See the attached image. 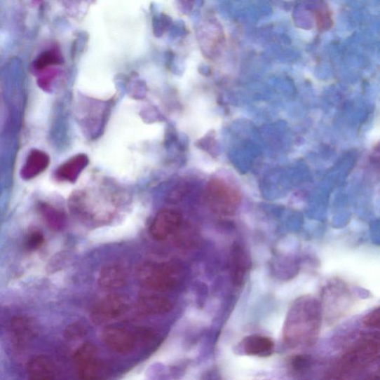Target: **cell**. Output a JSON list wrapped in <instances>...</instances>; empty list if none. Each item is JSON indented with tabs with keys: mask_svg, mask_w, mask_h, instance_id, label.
Listing matches in <instances>:
<instances>
[{
	"mask_svg": "<svg viewBox=\"0 0 380 380\" xmlns=\"http://www.w3.org/2000/svg\"><path fill=\"white\" fill-rule=\"evenodd\" d=\"M206 200L210 208L222 215H233L237 211L242 198L237 189L222 180L213 179L206 189Z\"/></svg>",
	"mask_w": 380,
	"mask_h": 380,
	"instance_id": "3",
	"label": "cell"
},
{
	"mask_svg": "<svg viewBox=\"0 0 380 380\" xmlns=\"http://www.w3.org/2000/svg\"><path fill=\"white\" fill-rule=\"evenodd\" d=\"M182 217L179 212L165 209L161 210L150 226V233L158 240H165L180 229Z\"/></svg>",
	"mask_w": 380,
	"mask_h": 380,
	"instance_id": "7",
	"label": "cell"
},
{
	"mask_svg": "<svg viewBox=\"0 0 380 380\" xmlns=\"http://www.w3.org/2000/svg\"><path fill=\"white\" fill-rule=\"evenodd\" d=\"M50 158L45 151L33 149L21 170L20 175L24 180H32L40 175L48 168Z\"/></svg>",
	"mask_w": 380,
	"mask_h": 380,
	"instance_id": "10",
	"label": "cell"
},
{
	"mask_svg": "<svg viewBox=\"0 0 380 380\" xmlns=\"http://www.w3.org/2000/svg\"><path fill=\"white\" fill-rule=\"evenodd\" d=\"M290 369L296 374L306 373L311 365V359L307 355H296L289 362Z\"/></svg>",
	"mask_w": 380,
	"mask_h": 380,
	"instance_id": "19",
	"label": "cell"
},
{
	"mask_svg": "<svg viewBox=\"0 0 380 380\" xmlns=\"http://www.w3.org/2000/svg\"><path fill=\"white\" fill-rule=\"evenodd\" d=\"M40 211L46 223L53 229H57L61 226L62 217L57 210L49 205L42 204L40 205Z\"/></svg>",
	"mask_w": 380,
	"mask_h": 380,
	"instance_id": "18",
	"label": "cell"
},
{
	"mask_svg": "<svg viewBox=\"0 0 380 380\" xmlns=\"http://www.w3.org/2000/svg\"><path fill=\"white\" fill-rule=\"evenodd\" d=\"M105 344L121 354L130 353L135 347V338L128 330L120 327H109L103 333Z\"/></svg>",
	"mask_w": 380,
	"mask_h": 380,
	"instance_id": "8",
	"label": "cell"
},
{
	"mask_svg": "<svg viewBox=\"0 0 380 380\" xmlns=\"http://www.w3.org/2000/svg\"><path fill=\"white\" fill-rule=\"evenodd\" d=\"M126 277L128 275L121 265L109 264L101 270L98 282L100 285L105 289H118L125 285Z\"/></svg>",
	"mask_w": 380,
	"mask_h": 380,
	"instance_id": "13",
	"label": "cell"
},
{
	"mask_svg": "<svg viewBox=\"0 0 380 380\" xmlns=\"http://www.w3.org/2000/svg\"><path fill=\"white\" fill-rule=\"evenodd\" d=\"M85 328L80 325H73L68 327L67 334L69 338H78L85 334Z\"/></svg>",
	"mask_w": 380,
	"mask_h": 380,
	"instance_id": "22",
	"label": "cell"
},
{
	"mask_svg": "<svg viewBox=\"0 0 380 380\" xmlns=\"http://www.w3.org/2000/svg\"><path fill=\"white\" fill-rule=\"evenodd\" d=\"M380 313L379 308H377L370 312L369 314H367L363 320V324L368 327L379 328V320H380Z\"/></svg>",
	"mask_w": 380,
	"mask_h": 380,
	"instance_id": "21",
	"label": "cell"
},
{
	"mask_svg": "<svg viewBox=\"0 0 380 380\" xmlns=\"http://www.w3.org/2000/svg\"><path fill=\"white\" fill-rule=\"evenodd\" d=\"M44 236L39 231H34L31 233L25 239V247L28 250H36L42 247L44 243Z\"/></svg>",
	"mask_w": 380,
	"mask_h": 380,
	"instance_id": "20",
	"label": "cell"
},
{
	"mask_svg": "<svg viewBox=\"0 0 380 380\" xmlns=\"http://www.w3.org/2000/svg\"><path fill=\"white\" fill-rule=\"evenodd\" d=\"M274 347V341L271 338L258 334L247 336L240 343V349L247 355L259 358L271 356Z\"/></svg>",
	"mask_w": 380,
	"mask_h": 380,
	"instance_id": "9",
	"label": "cell"
},
{
	"mask_svg": "<svg viewBox=\"0 0 380 380\" xmlns=\"http://www.w3.org/2000/svg\"><path fill=\"white\" fill-rule=\"evenodd\" d=\"M62 63V57L60 53L57 48H53L38 56L34 62V69L37 72H43Z\"/></svg>",
	"mask_w": 380,
	"mask_h": 380,
	"instance_id": "17",
	"label": "cell"
},
{
	"mask_svg": "<svg viewBox=\"0 0 380 380\" xmlns=\"http://www.w3.org/2000/svg\"><path fill=\"white\" fill-rule=\"evenodd\" d=\"M129 308V300L119 294L109 295L100 300L92 311V319L97 324L108 323L120 318Z\"/></svg>",
	"mask_w": 380,
	"mask_h": 380,
	"instance_id": "5",
	"label": "cell"
},
{
	"mask_svg": "<svg viewBox=\"0 0 380 380\" xmlns=\"http://www.w3.org/2000/svg\"><path fill=\"white\" fill-rule=\"evenodd\" d=\"M88 159L86 156L79 154L63 163L55 173V179L60 182L74 183L87 167Z\"/></svg>",
	"mask_w": 380,
	"mask_h": 380,
	"instance_id": "11",
	"label": "cell"
},
{
	"mask_svg": "<svg viewBox=\"0 0 380 380\" xmlns=\"http://www.w3.org/2000/svg\"><path fill=\"white\" fill-rule=\"evenodd\" d=\"M74 362L81 379H95L101 375V365L97 359V348L92 344H85L75 352Z\"/></svg>",
	"mask_w": 380,
	"mask_h": 380,
	"instance_id": "6",
	"label": "cell"
},
{
	"mask_svg": "<svg viewBox=\"0 0 380 380\" xmlns=\"http://www.w3.org/2000/svg\"><path fill=\"white\" fill-rule=\"evenodd\" d=\"M11 332L17 345L24 346L29 343L34 335V326L30 320L18 318L11 323Z\"/></svg>",
	"mask_w": 380,
	"mask_h": 380,
	"instance_id": "16",
	"label": "cell"
},
{
	"mask_svg": "<svg viewBox=\"0 0 380 380\" xmlns=\"http://www.w3.org/2000/svg\"><path fill=\"white\" fill-rule=\"evenodd\" d=\"M138 274L144 284L159 291L173 288L179 280L178 269L174 265L167 263L145 264Z\"/></svg>",
	"mask_w": 380,
	"mask_h": 380,
	"instance_id": "4",
	"label": "cell"
},
{
	"mask_svg": "<svg viewBox=\"0 0 380 380\" xmlns=\"http://www.w3.org/2000/svg\"><path fill=\"white\" fill-rule=\"evenodd\" d=\"M321 323L319 302L311 297L297 300L284 327V340L291 348L309 346L318 339Z\"/></svg>",
	"mask_w": 380,
	"mask_h": 380,
	"instance_id": "1",
	"label": "cell"
},
{
	"mask_svg": "<svg viewBox=\"0 0 380 380\" xmlns=\"http://www.w3.org/2000/svg\"><path fill=\"white\" fill-rule=\"evenodd\" d=\"M231 275L233 284L242 286L250 267V262L245 250L238 245H233L231 250Z\"/></svg>",
	"mask_w": 380,
	"mask_h": 380,
	"instance_id": "12",
	"label": "cell"
},
{
	"mask_svg": "<svg viewBox=\"0 0 380 380\" xmlns=\"http://www.w3.org/2000/svg\"><path fill=\"white\" fill-rule=\"evenodd\" d=\"M379 337L366 336L361 338L344 354L333 369L337 379H351L363 372L379 360Z\"/></svg>",
	"mask_w": 380,
	"mask_h": 380,
	"instance_id": "2",
	"label": "cell"
},
{
	"mask_svg": "<svg viewBox=\"0 0 380 380\" xmlns=\"http://www.w3.org/2000/svg\"><path fill=\"white\" fill-rule=\"evenodd\" d=\"M28 372L33 379H53L57 375L54 363L46 357H37L32 360L28 365Z\"/></svg>",
	"mask_w": 380,
	"mask_h": 380,
	"instance_id": "15",
	"label": "cell"
},
{
	"mask_svg": "<svg viewBox=\"0 0 380 380\" xmlns=\"http://www.w3.org/2000/svg\"><path fill=\"white\" fill-rule=\"evenodd\" d=\"M139 311L149 315H160L168 313L172 308L170 301L156 295H145L139 298Z\"/></svg>",
	"mask_w": 380,
	"mask_h": 380,
	"instance_id": "14",
	"label": "cell"
}]
</instances>
